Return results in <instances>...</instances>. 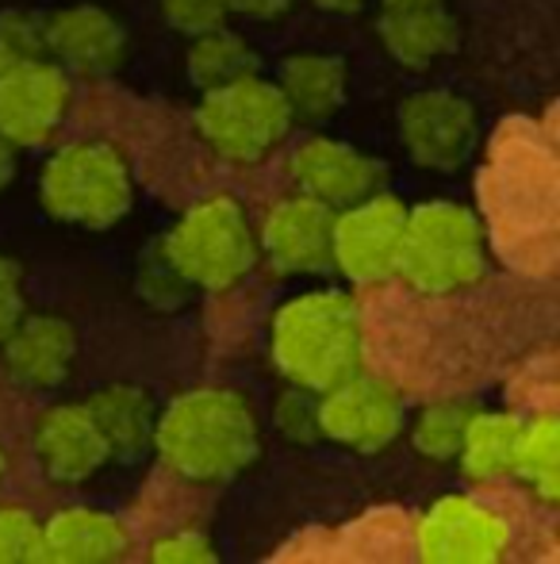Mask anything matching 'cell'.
Segmentation results:
<instances>
[{
    "label": "cell",
    "instance_id": "cell-11",
    "mask_svg": "<svg viewBox=\"0 0 560 564\" xmlns=\"http://www.w3.org/2000/svg\"><path fill=\"white\" fill-rule=\"evenodd\" d=\"M507 550V527L499 514L484 511L476 499L446 496L426 511L419 527L422 561L438 564H484Z\"/></svg>",
    "mask_w": 560,
    "mask_h": 564
},
{
    "label": "cell",
    "instance_id": "cell-15",
    "mask_svg": "<svg viewBox=\"0 0 560 564\" xmlns=\"http://www.w3.org/2000/svg\"><path fill=\"white\" fill-rule=\"evenodd\" d=\"M0 341L8 372L28 388H58L74 369L77 335L58 315H20Z\"/></svg>",
    "mask_w": 560,
    "mask_h": 564
},
{
    "label": "cell",
    "instance_id": "cell-20",
    "mask_svg": "<svg viewBox=\"0 0 560 564\" xmlns=\"http://www.w3.org/2000/svg\"><path fill=\"white\" fill-rule=\"evenodd\" d=\"M281 93L292 116L327 119L345 100V66L330 54H296L281 66Z\"/></svg>",
    "mask_w": 560,
    "mask_h": 564
},
{
    "label": "cell",
    "instance_id": "cell-18",
    "mask_svg": "<svg viewBox=\"0 0 560 564\" xmlns=\"http://www.w3.org/2000/svg\"><path fill=\"white\" fill-rule=\"evenodd\" d=\"M85 408H89L92 423H97L100 438H105L108 457L131 460L154 442L157 411L142 388H131V384L105 388V392L92 395Z\"/></svg>",
    "mask_w": 560,
    "mask_h": 564
},
{
    "label": "cell",
    "instance_id": "cell-23",
    "mask_svg": "<svg viewBox=\"0 0 560 564\" xmlns=\"http://www.w3.org/2000/svg\"><path fill=\"white\" fill-rule=\"evenodd\" d=\"M510 473H518L546 503H557L560 488V426L553 415H538L523 423Z\"/></svg>",
    "mask_w": 560,
    "mask_h": 564
},
{
    "label": "cell",
    "instance_id": "cell-27",
    "mask_svg": "<svg viewBox=\"0 0 560 564\" xmlns=\"http://www.w3.org/2000/svg\"><path fill=\"white\" fill-rule=\"evenodd\" d=\"M277 431L284 438L299 442V446H307V442L319 438V403H315V392H307V388L292 384V392H284L277 400Z\"/></svg>",
    "mask_w": 560,
    "mask_h": 564
},
{
    "label": "cell",
    "instance_id": "cell-10",
    "mask_svg": "<svg viewBox=\"0 0 560 564\" xmlns=\"http://www.w3.org/2000/svg\"><path fill=\"white\" fill-rule=\"evenodd\" d=\"M399 134L407 154L426 170H457L476 147V112L453 93H415L399 108Z\"/></svg>",
    "mask_w": 560,
    "mask_h": 564
},
{
    "label": "cell",
    "instance_id": "cell-31",
    "mask_svg": "<svg viewBox=\"0 0 560 564\" xmlns=\"http://www.w3.org/2000/svg\"><path fill=\"white\" fill-rule=\"evenodd\" d=\"M292 0H227L231 12H242L250 20H277V15L288 12Z\"/></svg>",
    "mask_w": 560,
    "mask_h": 564
},
{
    "label": "cell",
    "instance_id": "cell-33",
    "mask_svg": "<svg viewBox=\"0 0 560 564\" xmlns=\"http://www.w3.org/2000/svg\"><path fill=\"white\" fill-rule=\"evenodd\" d=\"M319 8H327V12H358L365 0H315Z\"/></svg>",
    "mask_w": 560,
    "mask_h": 564
},
{
    "label": "cell",
    "instance_id": "cell-29",
    "mask_svg": "<svg viewBox=\"0 0 560 564\" xmlns=\"http://www.w3.org/2000/svg\"><path fill=\"white\" fill-rule=\"evenodd\" d=\"M150 557L162 564H208L216 561V550L204 534L196 530H180V534H169L150 550Z\"/></svg>",
    "mask_w": 560,
    "mask_h": 564
},
{
    "label": "cell",
    "instance_id": "cell-32",
    "mask_svg": "<svg viewBox=\"0 0 560 564\" xmlns=\"http://www.w3.org/2000/svg\"><path fill=\"white\" fill-rule=\"evenodd\" d=\"M12 177H15V147L0 134V188H4Z\"/></svg>",
    "mask_w": 560,
    "mask_h": 564
},
{
    "label": "cell",
    "instance_id": "cell-25",
    "mask_svg": "<svg viewBox=\"0 0 560 564\" xmlns=\"http://www.w3.org/2000/svg\"><path fill=\"white\" fill-rule=\"evenodd\" d=\"M43 561V527L20 507H0V564Z\"/></svg>",
    "mask_w": 560,
    "mask_h": 564
},
{
    "label": "cell",
    "instance_id": "cell-19",
    "mask_svg": "<svg viewBox=\"0 0 560 564\" xmlns=\"http://www.w3.org/2000/svg\"><path fill=\"white\" fill-rule=\"evenodd\" d=\"M123 527L100 511H62L43 527V561H112L123 553Z\"/></svg>",
    "mask_w": 560,
    "mask_h": 564
},
{
    "label": "cell",
    "instance_id": "cell-6",
    "mask_svg": "<svg viewBox=\"0 0 560 564\" xmlns=\"http://www.w3.org/2000/svg\"><path fill=\"white\" fill-rule=\"evenodd\" d=\"M288 123L292 108L284 93L254 74L208 89L200 112H196V127H200L204 142L231 162L265 158L288 134Z\"/></svg>",
    "mask_w": 560,
    "mask_h": 564
},
{
    "label": "cell",
    "instance_id": "cell-22",
    "mask_svg": "<svg viewBox=\"0 0 560 564\" xmlns=\"http://www.w3.org/2000/svg\"><path fill=\"white\" fill-rule=\"evenodd\" d=\"M257 69V54L246 46V39L234 35V31L211 28L193 35L188 46V77L200 85L204 93L219 89L227 82H239V77L254 74Z\"/></svg>",
    "mask_w": 560,
    "mask_h": 564
},
{
    "label": "cell",
    "instance_id": "cell-21",
    "mask_svg": "<svg viewBox=\"0 0 560 564\" xmlns=\"http://www.w3.org/2000/svg\"><path fill=\"white\" fill-rule=\"evenodd\" d=\"M518 434H523V419L507 415V411H476L469 419L461 453L464 473L472 480H492V476H507L510 460H515Z\"/></svg>",
    "mask_w": 560,
    "mask_h": 564
},
{
    "label": "cell",
    "instance_id": "cell-9",
    "mask_svg": "<svg viewBox=\"0 0 560 564\" xmlns=\"http://www.w3.org/2000/svg\"><path fill=\"white\" fill-rule=\"evenodd\" d=\"M66 105V74L51 62L20 58L0 74V134L12 147H39L51 139Z\"/></svg>",
    "mask_w": 560,
    "mask_h": 564
},
{
    "label": "cell",
    "instance_id": "cell-1",
    "mask_svg": "<svg viewBox=\"0 0 560 564\" xmlns=\"http://www.w3.org/2000/svg\"><path fill=\"white\" fill-rule=\"evenodd\" d=\"M154 446L173 473L188 480H227L257 453V423L239 392L196 388L157 415Z\"/></svg>",
    "mask_w": 560,
    "mask_h": 564
},
{
    "label": "cell",
    "instance_id": "cell-2",
    "mask_svg": "<svg viewBox=\"0 0 560 564\" xmlns=\"http://www.w3.org/2000/svg\"><path fill=\"white\" fill-rule=\"evenodd\" d=\"M273 357L292 384L327 392L361 369L358 304L342 292H307L273 319Z\"/></svg>",
    "mask_w": 560,
    "mask_h": 564
},
{
    "label": "cell",
    "instance_id": "cell-7",
    "mask_svg": "<svg viewBox=\"0 0 560 564\" xmlns=\"http://www.w3.org/2000/svg\"><path fill=\"white\" fill-rule=\"evenodd\" d=\"M407 208L388 193H369L334 216L330 258L353 281H384L396 273Z\"/></svg>",
    "mask_w": 560,
    "mask_h": 564
},
{
    "label": "cell",
    "instance_id": "cell-12",
    "mask_svg": "<svg viewBox=\"0 0 560 564\" xmlns=\"http://www.w3.org/2000/svg\"><path fill=\"white\" fill-rule=\"evenodd\" d=\"M330 238H334V208H327L315 196L281 200L262 227L265 253L281 273H319L334 265Z\"/></svg>",
    "mask_w": 560,
    "mask_h": 564
},
{
    "label": "cell",
    "instance_id": "cell-14",
    "mask_svg": "<svg viewBox=\"0 0 560 564\" xmlns=\"http://www.w3.org/2000/svg\"><path fill=\"white\" fill-rule=\"evenodd\" d=\"M35 457L51 480L81 484L100 473V465L108 460V446L85 403H62L39 419Z\"/></svg>",
    "mask_w": 560,
    "mask_h": 564
},
{
    "label": "cell",
    "instance_id": "cell-28",
    "mask_svg": "<svg viewBox=\"0 0 560 564\" xmlns=\"http://www.w3.org/2000/svg\"><path fill=\"white\" fill-rule=\"evenodd\" d=\"M162 12L177 31L200 35V31L223 28L231 8H227V0H162Z\"/></svg>",
    "mask_w": 560,
    "mask_h": 564
},
{
    "label": "cell",
    "instance_id": "cell-5",
    "mask_svg": "<svg viewBox=\"0 0 560 564\" xmlns=\"http://www.w3.org/2000/svg\"><path fill=\"white\" fill-rule=\"evenodd\" d=\"M131 200V173L108 142H74L46 162L43 204L66 224L108 227Z\"/></svg>",
    "mask_w": 560,
    "mask_h": 564
},
{
    "label": "cell",
    "instance_id": "cell-26",
    "mask_svg": "<svg viewBox=\"0 0 560 564\" xmlns=\"http://www.w3.org/2000/svg\"><path fill=\"white\" fill-rule=\"evenodd\" d=\"M139 289H142V296L154 300L157 307H177L180 300L188 296L193 284L173 269L165 246H157L154 253H146V265H142V273H139Z\"/></svg>",
    "mask_w": 560,
    "mask_h": 564
},
{
    "label": "cell",
    "instance_id": "cell-17",
    "mask_svg": "<svg viewBox=\"0 0 560 564\" xmlns=\"http://www.w3.org/2000/svg\"><path fill=\"white\" fill-rule=\"evenodd\" d=\"M381 43L404 66H430L433 58L449 54L457 46V23L441 8V0H411V4H384V15L376 23Z\"/></svg>",
    "mask_w": 560,
    "mask_h": 564
},
{
    "label": "cell",
    "instance_id": "cell-4",
    "mask_svg": "<svg viewBox=\"0 0 560 564\" xmlns=\"http://www.w3.org/2000/svg\"><path fill=\"white\" fill-rule=\"evenodd\" d=\"M162 246L188 284L211 292L231 289L257 261L254 230L231 196H211L196 204Z\"/></svg>",
    "mask_w": 560,
    "mask_h": 564
},
{
    "label": "cell",
    "instance_id": "cell-24",
    "mask_svg": "<svg viewBox=\"0 0 560 564\" xmlns=\"http://www.w3.org/2000/svg\"><path fill=\"white\" fill-rule=\"evenodd\" d=\"M472 415H476V408H469V403H430L411 431L415 449H419L422 457H433V460L457 457Z\"/></svg>",
    "mask_w": 560,
    "mask_h": 564
},
{
    "label": "cell",
    "instance_id": "cell-8",
    "mask_svg": "<svg viewBox=\"0 0 560 564\" xmlns=\"http://www.w3.org/2000/svg\"><path fill=\"white\" fill-rule=\"evenodd\" d=\"M399 426H404V408L396 388L361 372L327 388L319 400V431L342 442L345 449L376 453L396 442Z\"/></svg>",
    "mask_w": 560,
    "mask_h": 564
},
{
    "label": "cell",
    "instance_id": "cell-16",
    "mask_svg": "<svg viewBox=\"0 0 560 564\" xmlns=\"http://www.w3.org/2000/svg\"><path fill=\"white\" fill-rule=\"evenodd\" d=\"M43 46H51L58 54V62H66L69 69L81 74H112L123 62L128 51V35L123 28L105 12V8L77 4L66 12H54L43 23Z\"/></svg>",
    "mask_w": 560,
    "mask_h": 564
},
{
    "label": "cell",
    "instance_id": "cell-34",
    "mask_svg": "<svg viewBox=\"0 0 560 564\" xmlns=\"http://www.w3.org/2000/svg\"><path fill=\"white\" fill-rule=\"evenodd\" d=\"M12 62H20V54H15L12 46H8V39L0 35V74H4V69L12 66Z\"/></svg>",
    "mask_w": 560,
    "mask_h": 564
},
{
    "label": "cell",
    "instance_id": "cell-3",
    "mask_svg": "<svg viewBox=\"0 0 560 564\" xmlns=\"http://www.w3.org/2000/svg\"><path fill=\"white\" fill-rule=\"evenodd\" d=\"M396 273L419 292H453L484 273V235L469 208L422 204L407 212Z\"/></svg>",
    "mask_w": 560,
    "mask_h": 564
},
{
    "label": "cell",
    "instance_id": "cell-13",
    "mask_svg": "<svg viewBox=\"0 0 560 564\" xmlns=\"http://www.w3.org/2000/svg\"><path fill=\"white\" fill-rule=\"evenodd\" d=\"M381 162L358 154L345 142L330 139H307L304 147L292 154V177L304 188V196H315L327 208H350V204L365 200L381 185Z\"/></svg>",
    "mask_w": 560,
    "mask_h": 564
},
{
    "label": "cell",
    "instance_id": "cell-35",
    "mask_svg": "<svg viewBox=\"0 0 560 564\" xmlns=\"http://www.w3.org/2000/svg\"><path fill=\"white\" fill-rule=\"evenodd\" d=\"M384 4H411V0H384Z\"/></svg>",
    "mask_w": 560,
    "mask_h": 564
},
{
    "label": "cell",
    "instance_id": "cell-30",
    "mask_svg": "<svg viewBox=\"0 0 560 564\" xmlns=\"http://www.w3.org/2000/svg\"><path fill=\"white\" fill-rule=\"evenodd\" d=\"M23 315V296H20V269L15 261H8L0 253V338L8 335L15 319Z\"/></svg>",
    "mask_w": 560,
    "mask_h": 564
},
{
    "label": "cell",
    "instance_id": "cell-36",
    "mask_svg": "<svg viewBox=\"0 0 560 564\" xmlns=\"http://www.w3.org/2000/svg\"><path fill=\"white\" fill-rule=\"evenodd\" d=\"M0 476H4V457H0Z\"/></svg>",
    "mask_w": 560,
    "mask_h": 564
}]
</instances>
